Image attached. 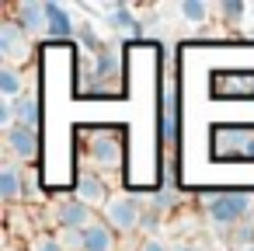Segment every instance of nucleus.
<instances>
[{
	"label": "nucleus",
	"instance_id": "6ab92c4d",
	"mask_svg": "<svg viewBox=\"0 0 254 251\" xmlns=\"http://www.w3.org/2000/svg\"><path fill=\"white\" fill-rule=\"evenodd\" d=\"M226 94H254V77H226Z\"/></svg>",
	"mask_w": 254,
	"mask_h": 251
},
{
	"label": "nucleus",
	"instance_id": "ddd939ff",
	"mask_svg": "<svg viewBox=\"0 0 254 251\" xmlns=\"http://www.w3.org/2000/svg\"><path fill=\"white\" fill-rule=\"evenodd\" d=\"M108 25H112V32L115 35H122V39H139V21L132 18V11L126 7V4H112L108 7Z\"/></svg>",
	"mask_w": 254,
	"mask_h": 251
},
{
	"label": "nucleus",
	"instance_id": "7ed1b4c3",
	"mask_svg": "<svg viewBox=\"0 0 254 251\" xmlns=\"http://www.w3.org/2000/svg\"><path fill=\"white\" fill-rule=\"evenodd\" d=\"M143 202L136 199V195H112L108 199V206L101 209V216H105V223L115 230V234H129V230H136L139 223H143Z\"/></svg>",
	"mask_w": 254,
	"mask_h": 251
},
{
	"label": "nucleus",
	"instance_id": "a878e982",
	"mask_svg": "<svg viewBox=\"0 0 254 251\" xmlns=\"http://www.w3.org/2000/svg\"><path fill=\"white\" fill-rule=\"evenodd\" d=\"M139 251H171V248H167L160 237H146V241L139 244Z\"/></svg>",
	"mask_w": 254,
	"mask_h": 251
},
{
	"label": "nucleus",
	"instance_id": "2eb2a0df",
	"mask_svg": "<svg viewBox=\"0 0 254 251\" xmlns=\"http://www.w3.org/2000/svg\"><path fill=\"white\" fill-rule=\"evenodd\" d=\"M39 119H42V108H39V98L35 94H25V98L14 101V126L39 129Z\"/></svg>",
	"mask_w": 254,
	"mask_h": 251
},
{
	"label": "nucleus",
	"instance_id": "39448f33",
	"mask_svg": "<svg viewBox=\"0 0 254 251\" xmlns=\"http://www.w3.org/2000/svg\"><path fill=\"white\" fill-rule=\"evenodd\" d=\"M32 53V39L18 28V21H0V56H4V63L14 67V60H28Z\"/></svg>",
	"mask_w": 254,
	"mask_h": 251
},
{
	"label": "nucleus",
	"instance_id": "dca6fc26",
	"mask_svg": "<svg viewBox=\"0 0 254 251\" xmlns=\"http://www.w3.org/2000/svg\"><path fill=\"white\" fill-rule=\"evenodd\" d=\"M91 77L101 81V84L115 81V77H119V56H115L112 49H101V53L94 56V63H91Z\"/></svg>",
	"mask_w": 254,
	"mask_h": 251
},
{
	"label": "nucleus",
	"instance_id": "f03ea898",
	"mask_svg": "<svg viewBox=\"0 0 254 251\" xmlns=\"http://www.w3.org/2000/svg\"><path fill=\"white\" fill-rule=\"evenodd\" d=\"M87 157L101 171H115L122 164V133L119 129H87Z\"/></svg>",
	"mask_w": 254,
	"mask_h": 251
},
{
	"label": "nucleus",
	"instance_id": "0eeeda50",
	"mask_svg": "<svg viewBox=\"0 0 254 251\" xmlns=\"http://www.w3.org/2000/svg\"><path fill=\"white\" fill-rule=\"evenodd\" d=\"M14 21L18 28L32 39V35H49V25H46V4H35V0H21L14 7Z\"/></svg>",
	"mask_w": 254,
	"mask_h": 251
},
{
	"label": "nucleus",
	"instance_id": "f3484780",
	"mask_svg": "<svg viewBox=\"0 0 254 251\" xmlns=\"http://www.w3.org/2000/svg\"><path fill=\"white\" fill-rule=\"evenodd\" d=\"M178 202H181V195H178V185H160L153 195H150V209L153 213H171V209H178Z\"/></svg>",
	"mask_w": 254,
	"mask_h": 251
},
{
	"label": "nucleus",
	"instance_id": "a211bd4d",
	"mask_svg": "<svg viewBox=\"0 0 254 251\" xmlns=\"http://www.w3.org/2000/svg\"><path fill=\"white\" fill-rule=\"evenodd\" d=\"M181 18L191 21V25H202L209 18V4L205 0H181Z\"/></svg>",
	"mask_w": 254,
	"mask_h": 251
},
{
	"label": "nucleus",
	"instance_id": "4468645a",
	"mask_svg": "<svg viewBox=\"0 0 254 251\" xmlns=\"http://www.w3.org/2000/svg\"><path fill=\"white\" fill-rule=\"evenodd\" d=\"M0 94H4V101H18V98H25V77H21V70L11 67V63L0 67Z\"/></svg>",
	"mask_w": 254,
	"mask_h": 251
},
{
	"label": "nucleus",
	"instance_id": "393cba45",
	"mask_svg": "<svg viewBox=\"0 0 254 251\" xmlns=\"http://www.w3.org/2000/svg\"><path fill=\"white\" fill-rule=\"evenodd\" d=\"M0 126H4V133L14 126V101H0Z\"/></svg>",
	"mask_w": 254,
	"mask_h": 251
},
{
	"label": "nucleus",
	"instance_id": "f257e3e1",
	"mask_svg": "<svg viewBox=\"0 0 254 251\" xmlns=\"http://www.w3.org/2000/svg\"><path fill=\"white\" fill-rule=\"evenodd\" d=\"M205 213L212 220L216 230H237L244 223V216L251 213L254 206V195L244 192V188H233V192H205Z\"/></svg>",
	"mask_w": 254,
	"mask_h": 251
},
{
	"label": "nucleus",
	"instance_id": "5701e85b",
	"mask_svg": "<svg viewBox=\"0 0 254 251\" xmlns=\"http://www.w3.org/2000/svg\"><path fill=\"white\" fill-rule=\"evenodd\" d=\"M219 14L230 18V21H237V18H244V4H240V0H223V4H219Z\"/></svg>",
	"mask_w": 254,
	"mask_h": 251
},
{
	"label": "nucleus",
	"instance_id": "aec40b11",
	"mask_svg": "<svg viewBox=\"0 0 254 251\" xmlns=\"http://www.w3.org/2000/svg\"><path fill=\"white\" fill-rule=\"evenodd\" d=\"M32 251H66V244L56 237V234H42L32 241Z\"/></svg>",
	"mask_w": 254,
	"mask_h": 251
},
{
	"label": "nucleus",
	"instance_id": "423d86ee",
	"mask_svg": "<svg viewBox=\"0 0 254 251\" xmlns=\"http://www.w3.org/2000/svg\"><path fill=\"white\" fill-rule=\"evenodd\" d=\"M77 199L87 202L91 209H105L108 206V185H105V178L98 171L80 167V174H77Z\"/></svg>",
	"mask_w": 254,
	"mask_h": 251
},
{
	"label": "nucleus",
	"instance_id": "9b49d317",
	"mask_svg": "<svg viewBox=\"0 0 254 251\" xmlns=\"http://www.w3.org/2000/svg\"><path fill=\"white\" fill-rule=\"evenodd\" d=\"M80 251H115V230L108 223H91L80 234Z\"/></svg>",
	"mask_w": 254,
	"mask_h": 251
},
{
	"label": "nucleus",
	"instance_id": "f8f14e48",
	"mask_svg": "<svg viewBox=\"0 0 254 251\" xmlns=\"http://www.w3.org/2000/svg\"><path fill=\"white\" fill-rule=\"evenodd\" d=\"M46 25H49V35L53 39H73L77 35V28H73V21H70V11L63 7V4H46Z\"/></svg>",
	"mask_w": 254,
	"mask_h": 251
},
{
	"label": "nucleus",
	"instance_id": "6e6552de",
	"mask_svg": "<svg viewBox=\"0 0 254 251\" xmlns=\"http://www.w3.org/2000/svg\"><path fill=\"white\" fill-rule=\"evenodd\" d=\"M7 150L18 157V161H25V164H32L35 157H39V129H25V126H11L7 133Z\"/></svg>",
	"mask_w": 254,
	"mask_h": 251
},
{
	"label": "nucleus",
	"instance_id": "1a4fd4ad",
	"mask_svg": "<svg viewBox=\"0 0 254 251\" xmlns=\"http://www.w3.org/2000/svg\"><path fill=\"white\" fill-rule=\"evenodd\" d=\"M212 140H216V154H223V157H244L251 129L247 126H223V129L212 133Z\"/></svg>",
	"mask_w": 254,
	"mask_h": 251
},
{
	"label": "nucleus",
	"instance_id": "20e7f679",
	"mask_svg": "<svg viewBox=\"0 0 254 251\" xmlns=\"http://www.w3.org/2000/svg\"><path fill=\"white\" fill-rule=\"evenodd\" d=\"M53 220H56L60 234H84L91 223H98L94 220V209L87 202H80V199H63L53 209Z\"/></svg>",
	"mask_w": 254,
	"mask_h": 251
},
{
	"label": "nucleus",
	"instance_id": "4be33fe9",
	"mask_svg": "<svg viewBox=\"0 0 254 251\" xmlns=\"http://www.w3.org/2000/svg\"><path fill=\"white\" fill-rule=\"evenodd\" d=\"M80 46H84L87 53H94V56L105 49V46H101V39L94 35V28H87V25H84V32H80Z\"/></svg>",
	"mask_w": 254,
	"mask_h": 251
},
{
	"label": "nucleus",
	"instance_id": "cd10ccee",
	"mask_svg": "<svg viewBox=\"0 0 254 251\" xmlns=\"http://www.w3.org/2000/svg\"><path fill=\"white\" fill-rule=\"evenodd\" d=\"M240 251H254V244H251V248H240Z\"/></svg>",
	"mask_w": 254,
	"mask_h": 251
},
{
	"label": "nucleus",
	"instance_id": "9d476101",
	"mask_svg": "<svg viewBox=\"0 0 254 251\" xmlns=\"http://www.w3.org/2000/svg\"><path fill=\"white\" fill-rule=\"evenodd\" d=\"M25 192H28V174L11 161L0 164V195H4V202H18Z\"/></svg>",
	"mask_w": 254,
	"mask_h": 251
},
{
	"label": "nucleus",
	"instance_id": "412c9836",
	"mask_svg": "<svg viewBox=\"0 0 254 251\" xmlns=\"http://www.w3.org/2000/svg\"><path fill=\"white\" fill-rule=\"evenodd\" d=\"M233 244H237V248H251V244H254V223H240V227L233 230Z\"/></svg>",
	"mask_w": 254,
	"mask_h": 251
},
{
	"label": "nucleus",
	"instance_id": "bb28decb",
	"mask_svg": "<svg viewBox=\"0 0 254 251\" xmlns=\"http://www.w3.org/2000/svg\"><path fill=\"white\" fill-rule=\"evenodd\" d=\"M171 251H202V248H198V244H191V241H181V244H174Z\"/></svg>",
	"mask_w": 254,
	"mask_h": 251
},
{
	"label": "nucleus",
	"instance_id": "b1692460",
	"mask_svg": "<svg viewBox=\"0 0 254 251\" xmlns=\"http://www.w3.org/2000/svg\"><path fill=\"white\" fill-rule=\"evenodd\" d=\"M139 227H143V230H146L150 237H157V230H160V213L146 209V213H143V223H139Z\"/></svg>",
	"mask_w": 254,
	"mask_h": 251
}]
</instances>
